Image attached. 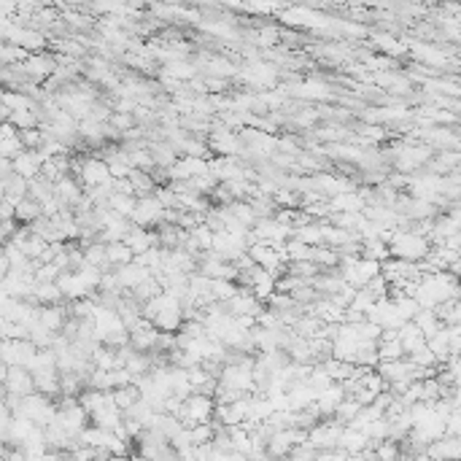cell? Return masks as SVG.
<instances>
[{"label": "cell", "instance_id": "17", "mask_svg": "<svg viewBox=\"0 0 461 461\" xmlns=\"http://www.w3.org/2000/svg\"><path fill=\"white\" fill-rule=\"evenodd\" d=\"M245 82L257 84V87H270L275 82V73L270 68H265V65H254V68L245 70Z\"/></svg>", "mask_w": 461, "mask_h": 461}, {"label": "cell", "instance_id": "14", "mask_svg": "<svg viewBox=\"0 0 461 461\" xmlns=\"http://www.w3.org/2000/svg\"><path fill=\"white\" fill-rule=\"evenodd\" d=\"M109 205L116 211V213H122V216L133 218L138 208V194H124V191H113L109 197Z\"/></svg>", "mask_w": 461, "mask_h": 461}, {"label": "cell", "instance_id": "10", "mask_svg": "<svg viewBox=\"0 0 461 461\" xmlns=\"http://www.w3.org/2000/svg\"><path fill=\"white\" fill-rule=\"evenodd\" d=\"M399 340H402V345H405L407 356L426 345V335H423V329H421L416 321H405V324L399 326Z\"/></svg>", "mask_w": 461, "mask_h": 461}, {"label": "cell", "instance_id": "8", "mask_svg": "<svg viewBox=\"0 0 461 461\" xmlns=\"http://www.w3.org/2000/svg\"><path fill=\"white\" fill-rule=\"evenodd\" d=\"M348 456H359V453H365L367 448L372 445V440L367 437V432L362 429H353V426H345L343 434H340V443H338Z\"/></svg>", "mask_w": 461, "mask_h": 461}, {"label": "cell", "instance_id": "9", "mask_svg": "<svg viewBox=\"0 0 461 461\" xmlns=\"http://www.w3.org/2000/svg\"><path fill=\"white\" fill-rule=\"evenodd\" d=\"M22 70L28 73L33 82H43V79H49V76L55 73V60H52V57H43V55L28 57L25 65H22Z\"/></svg>", "mask_w": 461, "mask_h": 461}, {"label": "cell", "instance_id": "5", "mask_svg": "<svg viewBox=\"0 0 461 461\" xmlns=\"http://www.w3.org/2000/svg\"><path fill=\"white\" fill-rule=\"evenodd\" d=\"M208 146H211V151H216L218 157H238V151L243 149V138H238V133H232V127L218 122L213 124Z\"/></svg>", "mask_w": 461, "mask_h": 461}, {"label": "cell", "instance_id": "4", "mask_svg": "<svg viewBox=\"0 0 461 461\" xmlns=\"http://www.w3.org/2000/svg\"><path fill=\"white\" fill-rule=\"evenodd\" d=\"M208 160H211V157H191V154H184V157H178L176 162L167 167V178H170V181H191V178L203 176V173L211 170V167H208Z\"/></svg>", "mask_w": 461, "mask_h": 461}, {"label": "cell", "instance_id": "21", "mask_svg": "<svg viewBox=\"0 0 461 461\" xmlns=\"http://www.w3.org/2000/svg\"><path fill=\"white\" fill-rule=\"evenodd\" d=\"M445 434H459L461 437V407H456L445 421Z\"/></svg>", "mask_w": 461, "mask_h": 461}, {"label": "cell", "instance_id": "16", "mask_svg": "<svg viewBox=\"0 0 461 461\" xmlns=\"http://www.w3.org/2000/svg\"><path fill=\"white\" fill-rule=\"evenodd\" d=\"M308 383H311L316 391L321 394L324 389H329V386L335 383V378H332V375L326 372V367L321 365V362H318V365H313V372L308 375Z\"/></svg>", "mask_w": 461, "mask_h": 461}, {"label": "cell", "instance_id": "11", "mask_svg": "<svg viewBox=\"0 0 461 461\" xmlns=\"http://www.w3.org/2000/svg\"><path fill=\"white\" fill-rule=\"evenodd\" d=\"M432 157V151L429 149H402L399 154H396V167L399 170H416V167H421V165L426 162Z\"/></svg>", "mask_w": 461, "mask_h": 461}, {"label": "cell", "instance_id": "7", "mask_svg": "<svg viewBox=\"0 0 461 461\" xmlns=\"http://www.w3.org/2000/svg\"><path fill=\"white\" fill-rule=\"evenodd\" d=\"M348 396V391H345V386L343 383H332L329 389H324V391L318 394V399H316V407H318V413L324 416V418H329V416H335V410L340 407V402Z\"/></svg>", "mask_w": 461, "mask_h": 461}, {"label": "cell", "instance_id": "15", "mask_svg": "<svg viewBox=\"0 0 461 461\" xmlns=\"http://www.w3.org/2000/svg\"><path fill=\"white\" fill-rule=\"evenodd\" d=\"M378 353H380V359H405L407 356L405 345H402V340L399 338L378 340Z\"/></svg>", "mask_w": 461, "mask_h": 461}, {"label": "cell", "instance_id": "20", "mask_svg": "<svg viewBox=\"0 0 461 461\" xmlns=\"http://www.w3.org/2000/svg\"><path fill=\"white\" fill-rule=\"evenodd\" d=\"M294 92H299L302 97H326L324 84H299Z\"/></svg>", "mask_w": 461, "mask_h": 461}, {"label": "cell", "instance_id": "12", "mask_svg": "<svg viewBox=\"0 0 461 461\" xmlns=\"http://www.w3.org/2000/svg\"><path fill=\"white\" fill-rule=\"evenodd\" d=\"M109 245V267H122V265H130V262H135V251L130 248V243H124V240H113V243H106Z\"/></svg>", "mask_w": 461, "mask_h": 461}, {"label": "cell", "instance_id": "2", "mask_svg": "<svg viewBox=\"0 0 461 461\" xmlns=\"http://www.w3.org/2000/svg\"><path fill=\"white\" fill-rule=\"evenodd\" d=\"M213 416H216V399L203 391L189 394L184 399V405H181V413H178L184 426H197V423H205V421H213Z\"/></svg>", "mask_w": 461, "mask_h": 461}, {"label": "cell", "instance_id": "23", "mask_svg": "<svg viewBox=\"0 0 461 461\" xmlns=\"http://www.w3.org/2000/svg\"><path fill=\"white\" fill-rule=\"evenodd\" d=\"M426 3H432V0H426Z\"/></svg>", "mask_w": 461, "mask_h": 461}, {"label": "cell", "instance_id": "19", "mask_svg": "<svg viewBox=\"0 0 461 461\" xmlns=\"http://www.w3.org/2000/svg\"><path fill=\"white\" fill-rule=\"evenodd\" d=\"M109 124L116 130V133H122V135H124V133H127V130L135 124V116H133V113H127V111H119V113H113V116H111Z\"/></svg>", "mask_w": 461, "mask_h": 461}, {"label": "cell", "instance_id": "13", "mask_svg": "<svg viewBox=\"0 0 461 461\" xmlns=\"http://www.w3.org/2000/svg\"><path fill=\"white\" fill-rule=\"evenodd\" d=\"M140 396H143V394L138 389V383H124V386H116V389H113V402H116L119 410H124V413L135 405Z\"/></svg>", "mask_w": 461, "mask_h": 461}, {"label": "cell", "instance_id": "6", "mask_svg": "<svg viewBox=\"0 0 461 461\" xmlns=\"http://www.w3.org/2000/svg\"><path fill=\"white\" fill-rule=\"evenodd\" d=\"M35 351H38V345H35V343H33L30 338L3 340V345H0V359H3L6 365H25V367H30V362H33Z\"/></svg>", "mask_w": 461, "mask_h": 461}, {"label": "cell", "instance_id": "18", "mask_svg": "<svg viewBox=\"0 0 461 461\" xmlns=\"http://www.w3.org/2000/svg\"><path fill=\"white\" fill-rule=\"evenodd\" d=\"M3 106L6 109H11V111H22V109H33V100L30 97H25V95H19V92H6L3 95Z\"/></svg>", "mask_w": 461, "mask_h": 461}, {"label": "cell", "instance_id": "22", "mask_svg": "<svg viewBox=\"0 0 461 461\" xmlns=\"http://www.w3.org/2000/svg\"><path fill=\"white\" fill-rule=\"evenodd\" d=\"M167 73H170L173 79H191L197 70L189 68V65H181V62H176V65H170V68H167Z\"/></svg>", "mask_w": 461, "mask_h": 461}, {"label": "cell", "instance_id": "3", "mask_svg": "<svg viewBox=\"0 0 461 461\" xmlns=\"http://www.w3.org/2000/svg\"><path fill=\"white\" fill-rule=\"evenodd\" d=\"M165 211H167V208H165V203L157 197V194L138 197V208H135V213H133V224L154 230V227H160L165 221Z\"/></svg>", "mask_w": 461, "mask_h": 461}, {"label": "cell", "instance_id": "1", "mask_svg": "<svg viewBox=\"0 0 461 461\" xmlns=\"http://www.w3.org/2000/svg\"><path fill=\"white\" fill-rule=\"evenodd\" d=\"M432 254V240L418 235L416 230H396L391 240V257L418 262V259Z\"/></svg>", "mask_w": 461, "mask_h": 461}]
</instances>
